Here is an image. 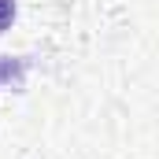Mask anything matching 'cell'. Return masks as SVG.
<instances>
[{"mask_svg": "<svg viewBox=\"0 0 159 159\" xmlns=\"http://www.w3.org/2000/svg\"><path fill=\"white\" fill-rule=\"evenodd\" d=\"M15 22V0H0V34Z\"/></svg>", "mask_w": 159, "mask_h": 159, "instance_id": "1", "label": "cell"}]
</instances>
